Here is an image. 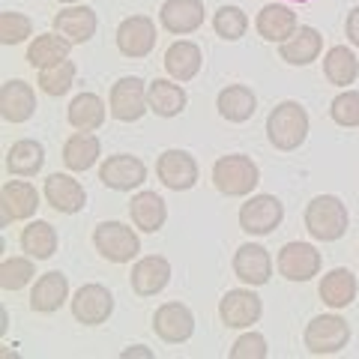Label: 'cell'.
<instances>
[{"label": "cell", "instance_id": "6da1fadb", "mask_svg": "<svg viewBox=\"0 0 359 359\" xmlns=\"http://www.w3.org/2000/svg\"><path fill=\"white\" fill-rule=\"evenodd\" d=\"M266 138L276 150H297L309 138V111L294 99L278 102L266 117Z\"/></svg>", "mask_w": 359, "mask_h": 359}, {"label": "cell", "instance_id": "7a4b0ae2", "mask_svg": "<svg viewBox=\"0 0 359 359\" xmlns=\"http://www.w3.org/2000/svg\"><path fill=\"white\" fill-rule=\"evenodd\" d=\"M347 228H351V216L341 198L335 195H318L309 201L306 207V231L320 243H335L341 240Z\"/></svg>", "mask_w": 359, "mask_h": 359}, {"label": "cell", "instance_id": "3957f363", "mask_svg": "<svg viewBox=\"0 0 359 359\" xmlns=\"http://www.w3.org/2000/svg\"><path fill=\"white\" fill-rule=\"evenodd\" d=\"M257 183H261V171H257V165L243 153H228L212 165V186L228 198L252 195Z\"/></svg>", "mask_w": 359, "mask_h": 359}, {"label": "cell", "instance_id": "277c9868", "mask_svg": "<svg viewBox=\"0 0 359 359\" xmlns=\"http://www.w3.org/2000/svg\"><path fill=\"white\" fill-rule=\"evenodd\" d=\"M306 351L311 356H332L351 344V323L341 314H314L302 332Z\"/></svg>", "mask_w": 359, "mask_h": 359}, {"label": "cell", "instance_id": "5b68a950", "mask_svg": "<svg viewBox=\"0 0 359 359\" xmlns=\"http://www.w3.org/2000/svg\"><path fill=\"white\" fill-rule=\"evenodd\" d=\"M93 245L108 264H129L141 252L138 233L123 222H99V228L93 231Z\"/></svg>", "mask_w": 359, "mask_h": 359}, {"label": "cell", "instance_id": "8992f818", "mask_svg": "<svg viewBox=\"0 0 359 359\" xmlns=\"http://www.w3.org/2000/svg\"><path fill=\"white\" fill-rule=\"evenodd\" d=\"M285 219V204L276 195H255L240 210V228L252 237H266Z\"/></svg>", "mask_w": 359, "mask_h": 359}, {"label": "cell", "instance_id": "52a82bcc", "mask_svg": "<svg viewBox=\"0 0 359 359\" xmlns=\"http://www.w3.org/2000/svg\"><path fill=\"white\" fill-rule=\"evenodd\" d=\"M108 108H111V117L120 120V123H135L147 114V87H144L141 78L126 75L111 87V99H108Z\"/></svg>", "mask_w": 359, "mask_h": 359}, {"label": "cell", "instance_id": "ba28073f", "mask_svg": "<svg viewBox=\"0 0 359 359\" xmlns=\"http://www.w3.org/2000/svg\"><path fill=\"white\" fill-rule=\"evenodd\" d=\"M264 314V302L255 290H243V287H233L224 294V299L219 302V318L224 327L231 330H252Z\"/></svg>", "mask_w": 359, "mask_h": 359}, {"label": "cell", "instance_id": "9c48e42d", "mask_svg": "<svg viewBox=\"0 0 359 359\" xmlns=\"http://www.w3.org/2000/svg\"><path fill=\"white\" fill-rule=\"evenodd\" d=\"M114 314V294L105 285H81L72 297V318L84 327H99Z\"/></svg>", "mask_w": 359, "mask_h": 359}, {"label": "cell", "instance_id": "30bf717a", "mask_svg": "<svg viewBox=\"0 0 359 359\" xmlns=\"http://www.w3.org/2000/svg\"><path fill=\"white\" fill-rule=\"evenodd\" d=\"M153 332L165 344H186L195 335V314L183 302H165L153 314Z\"/></svg>", "mask_w": 359, "mask_h": 359}, {"label": "cell", "instance_id": "8fae6325", "mask_svg": "<svg viewBox=\"0 0 359 359\" xmlns=\"http://www.w3.org/2000/svg\"><path fill=\"white\" fill-rule=\"evenodd\" d=\"M99 180L114 192H132L147 180V165L132 153H117L99 165Z\"/></svg>", "mask_w": 359, "mask_h": 359}, {"label": "cell", "instance_id": "7c38bea8", "mask_svg": "<svg viewBox=\"0 0 359 359\" xmlns=\"http://www.w3.org/2000/svg\"><path fill=\"white\" fill-rule=\"evenodd\" d=\"M320 264H323V257L311 243H287L278 252V273L287 282H297V285L311 282L320 273Z\"/></svg>", "mask_w": 359, "mask_h": 359}, {"label": "cell", "instance_id": "4fadbf2b", "mask_svg": "<svg viewBox=\"0 0 359 359\" xmlns=\"http://www.w3.org/2000/svg\"><path fill=\"white\" fill-rule=\"evenodd\" d=\"M156 25L150 15H129L120 21L117 27V48L123 57H147V54L156 48Z\"/></svg>", "mask_w": 359, "mask_h": 359}, {"label": "cell", "instance_id": "5bb4252c", "mask_svg": "<svg viewBox=\"0 0 359 359\" xmlns=\"http://www.w3.org/2000/svg\"><path fill=\"white\" fill-rule=\"evenodd\" d=\"M0 222L13 224V222H25L33 212L39 210V192L33 189L30 180H9L4 183V192H0Z\"/></svg>", "mask_w": 359, "mask_h": 359}, {"label": "cell", "instance_id": "9a60e30c", "mask_svg": "<svg viewBox=\"0 0 359 359\" xmlns=\"http://www.w3.org/2000/svg\"><path fill=\"white\" fill-rule=\"evenodd\" d=\"M156 174L171 192H186L198 183V162L189 150H165L156 162Z\"/></svg>", "mask_w": 359, "mask_h": 359}, {"label": "cell", "instance_id": "2e32d148", "mask_svg": "<svg viewBox=\"0 0 359 359\" xmlns=\"http://www.w3.org/2000/svg\"><path fill=\"white\" fill-rule=\"evenodd\" d=\"M233 273H237L243 285H252V287L269 285V278H273V257H269L264 245L245 243L233 255Z\"/></svg>", "mask_w": 359, "mask_h": 359}, {"label": "cell", "instance_id": "e0dca14e", "mask_svg": "<svg viewBox=\"0 0 359 359\" xmlns=\"http://www.w3.org/2000/svg\"><path fill=\"white\" fill-rule=\"evenodd\" d=\"M129 278H132V290L138 297H156L171 282V261L165 255H147L135 264Z\"/></svg>", "mask_w": 359, "mask_h": 359}, {"label": "cell", "instance_id": "ac0fdd59", "mask_svg": "<svg viewBox=\"0 0 359 359\" xmlns=\"http://www.w3.org/2000/svg\"><path fill=\"white\" fill-rule=\"evenodd\" d=\"M204 4L201 0H165L159 9V21L168 33L174 36H186V33H195L204 25Z\"/></svg>", "mask_w": 359, "mask_h": 359}, {"label": "cell", "instance_id": "d6986e66", "mask_svg": "<svg viewBox=\"0 0 359 359\" xmlns=\"http://www.w3.org/2000/svg\"><path fill=\"white\" fill-rule=\"evenodd\" d=\"M54 30L63 33L72 45H84V42H90L96 36L99 15H96V9H90V6L69 4L66 9H60V13L54 15Z\"/></svg>", "mask_w": 359, "mask_h": 359}, {"label": "cell", "instance_id": "ffe728a7", "mask_svg": "<svg viewBox=\"0 0 359 359\" xmlns=\"http://www.w3.org/2000/svg\"><path fill=\"white\" fill-rule=\"evenodd\" d=\"M45 198L48 204L63 212V216H72V212H81L87 204V189L78 183L69 174H51L45 180Z\"/></svg>", "mask_w": 359, "mask_h": 359}, {"label": "cell", "instance_id": "44dd1931", "mask_svg": "<svg viewBox=\"0 0 359 359\" xmlns=\"http://www.w3.org/2000/svg\"><path fill=\"white\" fill-rule=\"evenodd\" d=\"M66 299H69V278L63 273H45L30 287V309L39 314H51L63 309Z\"/></svg>", "mask_w": 359, "mask_h": 359}, {"label": "cell", "instance_id": "7402d4cb", "mask_svg": "<svg viewBox=\"0 0 359 359\" xmlns=\"http://www.w3.org/2000/svg\"><path fill=\"white\" fill-rule=\"evenodd\" d=\"M356 290H359L356 276L347 266H339V269H330V273L320 278L318 297H320V302H327L330 309L341 311L356 299Z\"/></svg>", "mask_w": 359, "mask_h": 359}, {"label": "cell", "instance_id": "603a6c76", "mask_svg": "<svg viewBox=\"0 0 359 359\" xmlns=\"http://www.w3.org/2000/svg\"><path fill=\"white\" fill-rule=\"evenodd\" d=\"M255 27H257V33H261L266 42L282 45V42H287L290 36H294V30L299 25H297V13H294V9H287L282 4H266L261 13H257Z\"/></svg>", "mask_w": 359, "mask_h": 359}, {"label": "cell", "instance_id": "cb8c5ba5", "mask_svg": "<svg viewBox=\"0 0 359 359\" xmlns=\"http://www.w3.org/2000/svg\"><path fill=\"white\" fill-rule=\"evenodd\" d=\"M33 111H36V93H33V87L18 81H6L4 90H0V114H4L6 123H25L33 117Z\"/></svg>", "mask_w": 359, "mask_h": 359}, {"label": "cell", "instance_id": "d4e9b609", "mask_svg": "<svg viewBox=\"0 0 359 359\" xmlns=\"http://www.w3.org/2000/svg\"><path fill=\"white\" fill-rule=\"evenodd\" d=\"M320 51H323V36L314 27H297L294 36L278 45L282 60L290 66H309L320 57Z\"/></svg>", "mask_w": 359, "mask_h": 359}, {"label": "cell", "instance_id": "484cf974", "mask_svg": "<svg viewBox=\"0 0 359 359\" xmlns=\"http://www.w3.org/2000/svg\"><path fill=\"white\" fill-rule=\"evenodd\" d=\"M204 66V54H201L198 42L189 39H177L171 48L165 51V72L174 78V81H192Z\"/></svg>", "mask_w": 359, "mask_h": 359}, {"label": "cell", "instance_id": "4316f807", "mask_svg": "<svg viewBox=\"0 0 359 359\" xmlns=\"http://www.w3.org/2000/svg\"><path fill=\"white\" fill-rule=\"evenodd\" d=\"M129 216L138 231L156 233V231H162L168 222V204L162 201V195H156V192H138L129 201Z\"/></svg>", "mask_w": 359, "mask_h": 359}, {"label": "cell", "instance_id": "83f0119b", "mask_svg": "<svg viewBox=\"0 0 359 359\" xmlns=\"http://www.w3.org/2000/svg\"><path fill=\"white\" fill-rule=\"evenodd\" d=\"M108 111L111 108H105V102L96 93H78L66 108V120L75 132H96L105 123Z\"/></svg>", "mask_w": 359, "mask_h": 359}, {"label": "cell", "instance_id": "f1b7e54d", "mask_svg": "<svg viewBox=\"0 0 359 359\" xmlns=\"http://www.w3.org/2000/svg\"><path fill=\"white\" fill-rule=\"evenodd\" d=\"M99 153L102 147H99V138L93 132H75L63 144V165L75 174H84L99 162Z\"/></svg>", "mask_w": 359, "mask_h": 359}, {"label": "cell", "instance_id": "f546056e", "mask_svg": "<svg viewBox=\"0 0 359 359\" xmlns=\"http://www.w3.org/2000/svg\"><path fill=\"white\" fill-rule=\"evenodd\" d=\"M216 108L228 123H245V120L255 117L257 99L245 84H228L224 90H219Z\"/></svg>", "mask_w": 359, "mask_h": 359}, {"label": "cell", "instance_id": "4dcf8cb0", "mask_svg": "<svg viewBox=\"0 0 359 359\" xmlns=\"http://www.w3.org/2000/svg\"><path fill=\"white\" fill-rule=\"evenodd\" d=\"M45 165V147L33 138H21L6 150V171L13 177H36Z\"/></svg>", "mask_w": 359, "mask_h": 359}, {"label": "cell", "instance_id": "1f68e13d", "mask_svg": "<svg viewBox=\"0 0 359 359\" xmlns=\"http://www.w3.org/2000/svg\"><path fill=\"white\" fill-rule=\"evenodd\" d=\"M147 102L156 117H165V120L177 117L186 108V90L174 81H168V78H156L147 87Z\"/></svg>", "mask_w": 359, "mask_h": 359}, {"label": "cell", "instance_id": "d6a6232c", "mask_svg": "<svg viewBox=\"0 0 359 359\" xmlns=\"http://www.w3.org/2000/svg\"><path fill=\"white\" fill-rule=\"evenodd\" d=\"M69 48H72V42L63 36V33H42V36H36L30 42V48H27V63L33 66V69H45V66H51V63H60L69 57Z\"/></svg>", "mask_w": 359, "mask_h": 359}, {"label": "cell", "instance_id": "836d02e7", "mask_svg": "<svg viewBox=\"0 0 359 359\" xmlns=\"http://www.w3.org/2000/svg\"><path fill=\"white\" fill-rule=\"evenodd\" d=\"M323 75H327V81H332L335 87L353 84L359 75V60H356L353 48H347V45L330 48L327 57H323Z\"/></svg>", "mask_w": 359, "mask_h": 359}, {"label": "cell", "instance_id": "e575fe53", "mask_svg": "<svg viewBox=\"0 0 359 359\" xmlns=\"http://www.w3.org/2000/svg\"><path fill=\"white\" fill-rule=\"evenodd\" d=\"M21 249H25L33 261H48L57 252V231L48 222H30L21 231Z\"/></svg>", "mask_w": 359, "mask_h": 359}, {"label": "cell", "instance_id": "d590c367", "mask_svg": "<svg viewBox=\"0 0 359 359\" xmlns=\"http://www.w3.org/2000/svg\"><path fill=\"white\" fill-rule=\"evenodd\" d=\"M75 60H60V63H51V66H45V69H39V78H36V84L42 87V93H48V96H66L72 90L75 84Z\"/></svg>", "mask_w": 359, "mask_h": 359}, {"label": "cell", "instance_id": "8d00e7d4", "mask_svg": "<svg viewBox=\"0 0 359 359\" xmlns=\"http://www.w3.org/2000/svg\"><path fill=\"white\" fill-rule=\"evenodd\" d=\"M212 30H216V36H222L224 42H237L245 36V30H249V18L240 6H219V13L212 15Z\"/></svg>", "mask_w": 359, "mask_h": 359}, {"label": "cell", "instance_id": "74e56055", "mask_svg": "<svg viewBox=\"0 0 359 359\" xmlns=\"http://www.w3.org/2000/svg\"><path fill=\"white\" fill-rule=\"evenodd\" d=\"M36 269H33L30 255L27 257H6L0 264V287L4 290H21L27 287V282H33Z\"/></svg>", "mask_w": 359, "mask_h": 359}, {"label": "cell", "instance_id": "f35d334b", "mask_svg": "<svg viewBox=\"0 0 359 359\" xmlns=\"http://www.w3.org/2000/svg\"><path fill=\"white\" fill-rule=\"evenodd\" d=\"M330 117L344 129L359 126V90H344L335 96L330 105Z\"/></svg>", "mask_w": 359, "mask_h": 359}, {"label": "cell", "instance_id": "ab89813d", "mask_svg": "<svg viewBox=\"0 0 359 359\" xmlns=\"http://www.w3.org/2000/svg\"><path fill=\"white\" fill-rule=\"evenodd\" d=\"M33 33V21L21 13H4L0 15V42L4 45H18Z\"/></svg>", "mask_w": 359, "mask_h": 359}, {"label": "cell", "instance_id": "60d3db41", "mask_svg": "<svg viewBox=\"0 0 359 359\" xmlns=\"http://www.w3.org/2000/svg\"><path fill=\"white\" fill-rule=\"evenodd\" d=\"M269 356V344L261 332H243L231 347V359H266Z\"/></svg>", "mask_w": 359, "mask_h": 359}, {"label": "cell", "instance_id": "b9f144b4", "mask_svg": "<svg viewBox=\"0 0 359 359\" xmlns=\"http://www.w3.org/2000/svg\"><path fill=\"white\" fill-rule=\"evenodd\" d=\"M344 33H347V39H351V45H356V48H359V6H353L351 13H347Z\"/></svg>", "mask_w": 359, "mask_h": 359}, {"label": "cell", "instance_id": "7bdbcfd3", "mask_svg": "<svg viewBox=\"0 0 359 359\" xmlns=\"http://www.w3.org/2000/svg\"><path fill=\"white\" fill-rule=\"evenodd\" d=\"M123 359H132V356H138V359H153V351L150 347H144V344H132V347H126V351L120 353Z\"/></svg>", "mask_w": 359, "mask_h": 359}, {"label": "cell", "instance_id": "ee69618b", "mask_svg": "<svg viewBox=\"0 0 359 359\" xmlns=\"http://www.w3.org/2000/svg\"><path fill=\"white\" fill-rule=\"evenodd\" d=\"M0 327H4V332H6V327H9V314H6V309H0Z\"/></svg>", "mask_w": 359, "mask_h": 359}, {"label": "cell", "instance_id": "f6af8a7d", "mask_svg": "<svg viewBox=\"0 0 359 359\" xmlns=\"http://www.w3.org/2000/svg\"><path fill=\"white\" fill-rule=\"evenodd\" d=\"M60 4H66V6H69V4H81V0H60Z\"/></svg>", "mask_w": 359, "mask_h": 359}, {"label": "cell", "instance_id": "bcb514c9", "mask_svg": "<svg viewBox=\"0 0 359 359\" xmlns=\"http://www.w3.org/2000/svg\"><path fill=\"white\" fill-rule=\"evenodd\" d=\"M290 4H309V0H290Z\"/></svg>", "mask_w": 359, "mask_h": 359}]
</instances>
